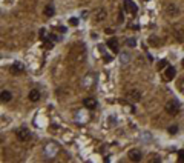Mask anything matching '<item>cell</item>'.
Instances as JSON below:
<instances>
[{
  "label": "cell",
  "instance_id": "16",
  "mask_svg": "<svg viewBox=\"0 0 184 163\" xmlns=\"http://www.w3.org/2000/svg\"><path fill=\"white\" fill-rule=\"evenodd\" d=\"M126 43H127V46L134 48V46H137V45H135V43H137V40H135V38H127V42H126Z\"/></svg>",
  "mask_w": 184,
  "mask_h": 163
},
{
  "label": "cell",
  "instance_id": "14",
  "mask_svg": "<svg viewBox=\"0 0 184 163\" xmlns=\"http://www.w3.org/2000/svg\"><path fill=\"white\" fill-rule=\"evenodd\" d=\"M0 97H2V102H3V103H6V102H9V100H11V97H12V96H11V92H9V91H2V96H0Z\"/></svg>",
  "mask_w": 184,
  "mask_h": 163
},
{
  "label": "cell",
  "instance_id": "21",
  "mask_svg": "<svg viewBox=\"0 0 184 163\" xmlns=\"http://www.w3.org/2000/svg\"><path fill=\"white\" fill-rule=\"evenodd\" d=\"M177 131H178V128H177V126H170V128H169V132H170V134H175Z\"/></svg>",
  "mask_w": 184,
  "mask_h": 163
},
{
  "label": "cell",
  "instance_id": "4",
  "mask_svg": "<svg viewBox=\"0 0 184 163\" xmlns=\"http://www.w3.org/2000/svg\"><path fill=\"white\" fill-rule=\"evenodd\" d=\"M127 155H129V158L132 160V161H140L143 158V154H141L140 149H130Z\"/></svg>",
  "mask_w": 184,
  "mask_h": 163
},
{
  "label": "cell",
  "instance_id": "9",
  "mask_svg": "<svg viewBox=\"0 0 184 163\" xmlns=\"http://www.w3.org/2000/svg\"><path fill=\"white\" fill-rule=\"evenodd\" d=\"M166 11H167L169 16H178V14H180V9H178L175 5H172V3H170V5L166 8Z\"/></svg>",
  "mask_w": 184,
  "mask_h": 163
},
{
  "label": "cell",
  "instance_id": "6",
  "mask_svg": "<svg viewBox=\"0 0 184 163\" xmlns=\"http://www.w3.org/2000/svg\"><path fill=\"white\" fill-rule=\"evenodd\" d=\"M83 105L88 108V109H95V108H97V100L92 99V97H88V99L83 100Z\"/></svg>",
  "mask_w": 184,
  "mask_h": 163
},
{
  "label": "cell",
  "instance_id": "1",
  "mask_svg": "<svg viewBox=\"0 0 184 163\" xmlns=\"http://www.w3.org/2000/svg\"><path fill=\"white\" fill-rule=\"evenodd\" d=\"M181 109V103L178 102V100H169L167 103H166V112L167 114H170V115H175V114H178V111Z\"/></svg>",
  "mask_w": 184,
  "mask_h": 163
},
{
  "label": "cell",
  "instance_id": "12",
  "mask_svg": "<svg viewBox=\"0 0 184 163\" xmlns=\"http://www.w3.org/2000/svg\"><path fill=\"white\" fill-rule=\"evenodd\" d=\"M127 97H130L132 100H140L141 99V94H140V91H137V89H134V91H130V92H127Z\"/></svg>",
  "mask_w": 184,
  "mask_h": 163
},
{
  "label": "cell",
  "instance_id": "5",
  "mask_svg": "<svg viewBox=\"0 0 184 163\" xmlns=\"http://www.w3.org/2000/svg\"><path fill=\"white\" fill-rule=\"evenodd\" d=\"M175 74H177L175 68H174V66H167V68H166V71H164V80L170 82V80H172V78L175 77Z\"/></svg>",
  "mask_w": 184,
  "mask_h": 163
},
{
  "label": "cell",
  "instance_id": "7",
  "mask_svg": "<svg viewBox=\"0 0 184 163\" xmlns=\"http://www.w3.org/2000/svg\"><path fill=\"white\" fill-rule=\"evenodd\" d=\"M108 46H109V49L111 51H114V52H118V40L115 38V37H112V38H109V42H108Z\"/></svg>",
  "mask_w": 184,
  "mask_h": 163
},
{
  "label": "cell",
  "instance_id": "11",
  "mask_svg": "<svg viewBox=\"0 0 184 163\" xmlns=\"http://www.w3.org/2000/svg\"><path fill=\"white\" fill-rule=\"evenodd\" d=\"M95 19H97V22H100V20H104V19H106V11H104V9H97L95 11Z\"/></svg>",
  "mask_w": 184,
  "mask_h": 163
},
{
  "label": "cell",
  "instance_id": "22",
  "mask_svg": "<svg viewBox=\"0 0 184 163\" xmlns=\"http://www.w3.org/2000/svg\"><path fill=\"white\" fill-rule=\"evenodd\" d=\"M40 37H42V38L46 37V31H45V29H40Z\"/></svg>",
  "mask_w": 184,
  "mask_h": 163
},
{
  "label": "cell",
  "instance_id": "18",
  "mask_svg": "<svg viewBox=\"0 0 184 163\" xmlns=\"http://www.w3.org/2000/svg\"><path fill=\"white\" fill-rule=\"evenodd\" d=\"M69 23H71L72 26H77V25H78V19H77V17H71V19H69Z\"/></svg>",
  "mask_w": 184,
  "mask_h": 163
},
{
  "label": "cell",
  "instance_id": "19",
  "mask_svg": "<svg viewBox=\"0 0 184 163\" xmlns=\"http://www.w3.org/2000/svg\"><path fill=\"white\" fill-rule=\"evenodd\" d=\"M178 160H180V161H184V149L178 151Z\"/></svg>",
  "mask_w": 184,
  "mask_h": 163
},
{
  "label": "cell",
  "instance_id": "15",
  "mask_svg": "<svg viewBox=\"0 0 184 163\" xmlns=\"http://www.w3.org/2000/svg\"><path fill=\"white\" fill-rule=\"evenodd\" d=\"M177 88H178V91H180L181 94H184V77H183L180 82H177Z\"/></svg>",
  "mask_w": 184,
  "mask_h": 163
},
{
  "label": "cell",
  "instance_id": "10",
  "mask_svg": "<svg viewBox=\"0 0 184 163\" xmlns=\"http://www.w3.org/2000/svg\"><path fill=\"white\" fill-rule=\"evenodd\" d=\"M29 100L31 102H38L40 100V92H38L37 89H31L29 91Z\"/></svg>",
  "mask_w": 184,
  "mask_h": 163
},
{
  "label": "cell",
  "instance_id": "23",
  "mask_svg": "<svg viewBox=\"0 0 184 163\" xmlns=\"http://www.w3.org/2000/svg\"><path fill=\"white\" fill-rule=\"evenodd\" d=\"M111 60H112L111 56H104V62H111Z\"/></svg>",
  "mask_w": 184,
  "mask_h": 163
},
{
  "label": "cell",
  "instance_id": "13",
  "mask_svg": "<svg viewBox=\"0 0 184 163\" xmlns=\"http://www.w3.org/2000/svg\"><path fill=\"white\" fill-rule=\"evenodd\" d=\"M43 12H45V16H46V17H52V16L55 14V8L52 6V5H48V6L45 8V11H43Z\"/></svg>",
  "mask_w": 184,
  "mask_h": 163
},
{
  "label": "cell",
  "instance_id": "3",
  "mask_svg": "<svg viewBox=\"0 0 184 163\" xmlns=\"http://www.w3.org/2000/svg\"><path fill=\"white\" fill-rule=\"evenodd\" d=\"M123 5H124L126 12H129V14H137V5L132 2V0H124Z\"/></svg>",
  "mask_w": 184,
  "mask_h": 163
},
{
  "label": "cell",
  "instance_id": "24",
  "mask_svg": "<svg viewBox=\"0 0 184 163\" xmlns=\"http://www.w3.org/2000/svg\"><path fill=\"white\" fill-rule=\"evenodd\" d=\"M181 63H183V66H184V59H183V62H181Z\"/></svg>",
  "mask_w": 184,
  "mask_h": 163
},
{
  "label": "cell",
  "instance_id": "20",
  "mask_svg": "<svg viewBox=\"0 0 184 163\" xmlns=\"http://www.w3.org/2000/svg\"><path fill=\"white\" fill-rule=\"evenodd\" d=\"M45 48L46 49H51L52 48V42H51V40H46V42H45Z\"/></svg>",
  "mask_w": 184,
  "mask_h": 163
},
{
  "label": "cell",
  "instance_id": "2",
  "mask_svg": "<svg viewBox=\"0 0 184 163\" xmlns=\"http://www.w3.org/2000/svg\"><path fill=\"white\" fill-rule=\"evenodd\" d=\"M17 139H19L20 142H28V140L31 139V132L26 129V128H22V129L17 131Z\"/></svg>",
  "mask_w": 184,
  "mask_h": 163
},
{
  "label": "cell",
  "instance_id": "8",
  "mask_svg": "<svg viewBox=\"0 0 184 163\" xmlns=\"http://www.w3.org/2000/svg\"><path fill=\"white\" fill-rule=\"evenodd\" d=\"M9 69H11V74H20V72H23V65L19 63V62H16L14 65L9 68Z\"/></svg>",
  "mask_w": 184,
  "mask_h": 163
},
{
  "label": "cell",
  "instance_id": "17",
  "mask_svg": "<svg viewBox=\"0 0 184 163\" xmlns=\"http://www.w3.org/2000/svg\"><path fill=\"white\" fill-rule=\"evenodd\" d=\"M158 69H163V68H167V60H161V62H158Z\"/></svg>",
  "mask_w": 184,
  "mask_h": 163
}]
</instances>
